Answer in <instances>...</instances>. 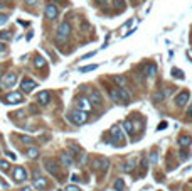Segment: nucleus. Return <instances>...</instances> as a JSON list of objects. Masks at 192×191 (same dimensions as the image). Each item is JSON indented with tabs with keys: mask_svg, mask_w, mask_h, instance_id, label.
<instances>
[{
	"mask_svg": "<svg viewBox=\"0 0 192 191\" xmlns=\"http://www.w3.org/2000/svg\"><path fill=\"white\" fill-rule=\"evenodd\" d=\"M88 100L91 102V105H93V107H99V105L103 103V96H101V93L96 92V90H93V92H91V95L88 96Z\"/></svg>",
	"mask_w": 192,
	"mask_h": 191,
	"instance_id": "6e6552de",
	"label": "nucleus"
},
{
	"mask_svg": "<svg viewBox=\"0 0 192 191\" xmlns=\"http://www.w3.org/2000/svg\"><path fill=\"white\" fill-rule=\"evenodd\" d=\"M44 168H46L47 173L52 174L54 178H58V179H62V178H61V169H59V164H56L52 159H46V161H44Z\"/></svg>",
	"mask_w": 192,
	"mask_h": 191,
	"instance_id": "7ed1b4c3",
	"label": "nucleus"
},
{
	"mask_svg": "<svg viewBox=\"0 0 192 191\" xmlns=\"http://www.w3.org/2000/svg\"><path fill=\"white\" fill-rule=\"evenodd\" d=\"M157 159H159V154H157V151H153L152 154H150V164H155Z\"/></svg>",
	"mask_w": 192,
	"mask_h": 191,
	"instance_id": "c85d7f7f",
	"label": "nucleus"
},
{
	"mask_svg": "<svg viewBox=\"0 0 192 191\" xmlns=\"http://www.w3.org/2000/svg\"><path fill=\"white\" fill-rule=\"evenodd\" d=\"M2 51H5V44H4V42H0V52H2Z\"/></svg>",
	"mask_w": 192,
	"mask_h": 191,
	"instance_id": "58836bf2",
	"label": "nucleus"
},
{
	"mask_svg": "<svg viewBox=\"0 0 192 191\" xmlns=\"http://www.w3.org/2000/svg\"><path fill=\"white\" fill-rule=\"evenodd\" d=\"M145 73H147V76H148V78H153V76H155V73H157V66H155V64H148Z\"/></svg>",
	"mask_w": 192,
	"mask_h": 191,
	"instance_id": "412c9836",
	"label": "nucleus"
},
{
	"mask_svg": "<svg viewBox=\"0 0 192 191\" xmlns=\"http://www.w3.org/2000/svg\"><path fill=\"white\" fill-rule=\"evenodd\" d=\"M165 127H167V122H162V124L159 125V129H160V130H162V129H165Z\"/></svg>",
	"mask_w": 192,
	"mask_h": 191,
	"instance_id": "e433bc0d",
	"label": "nucleus"
},
{
	"mask_svg": "<svg viewBox=\"0 0 192 191\" xmlns=\"http://www.w3.org/2000/svg\"><path fill=\"white\" fill-rule=\"evenodd\" d=\"M20 142L26 144V146H30L34 144V137H29V135H20Z\"/></svg>",
	"mask_w": 192,
	"mask_h": 191,
	"instance_id": "393cba45",
	"label": "nucleus"
},
{
	"mask_svg": "<svg viewBox=\"0 0 192 191\" xmlns=\"http://www.w3.org/2000/svg\"><path fill=\"white\" fill-rule=\"evenodd\" d=\"M131 2H137V0H131Z\"/></svg>",
	"mask_w": 192,
	"mask_h": 191,
	"instance_id": "a18cd8bd",
	"label": "nucleus"
},
{
	"mask_svg": "<svg viewBox=\"0 0 192 191\" xmlns=\"http://www.w3.org/2000/svg\"><path fill=\"white\" fill-rule=\"evenodd\" d=\"M0 73H2V68H0Z\"/></svg>",
	"mask_w": 192,
	"mask_h": 191,
	"instance_id": "c03bdc74",
	"label": "nucleus"
},
{
	"mask_svg": "<svg viewBox=\"0 0 192 191\" xmlns=\"http://www.w3.org/2000/svg\"><path fill=\"white\" fill-rule=\"evenodd\" d=\"M15 85H17V74L15 73H7L4 78H2L0 86H2V88H14Z\"/></svg>",
	"mask_w": 192,
	"mask_h": 191,
	"instance_id": "423d86ee",
	"label": "nucleus"
},
{
	"mask_svg": "<svg viewBox=\"0 0 192 191\" xmlns=\"http://www.w3.org/2000/svg\"><path fill=\"white\" fill-rule=\"evenodd\" d=\"M189 98H190V95H189V92H180L177 96H175V105L177 107H185L187 105V102H189Z\"/></svg>",
	"mask_w": 192,
	"mask_h": 191,
	"instance_id": "0eeeda50",
	"label": "nucleus"
},
{
	"mask_svg": "<svg viewBox=\"0 0 192 191\" xmlns=\"http://www.w3.org/2000/svg\"><path fill=\"white\" fill-rule=\"evenodd\" d=\"M59 191H61V189H59Z\"/></svg>",
	"mask_w": 192,
	"mask_h": 191,
	"instance_id": "49530a36",
	"label": "nucleus"
},
{
	"mask_svg": "<svg viewBox=\"0 0 192 191\" xmlns=\"http://www.w3.org/2000/svg\"><path fill=\"white\" fill-rule=\"evenodd\" d=\"M121 169H123L125 173H131V171L135 169V162H133V161H130V162H125V164L121 166Z\"/></svg>",
	"mask_w": 192,
	"mask_h": 191,
	"instance_id": "4be33fe9",
	"label": "nucleus"
},
{
	"mask_svg": "<svg viewBox=\"0 0 192 191\" xmlns=\"http://www.w3.org/2000/svg\"><path fill=\"white\" fill-rule=\"evenodd\" d=\"M71 179H73V181H76V183H78V181H79V176H78V174H73V176H71Z\"/></svg>",
	"mask_w": 192,
	"mask_h": 191,
	"instance_id": "c9c22d12",
	"label": "nucleus"
},
{
	"mask_svg": "<svg viewBox=\"0 0 192 191\" xmlns=\"http://www.w3.org/2000/svg\"><path fill=\"white\" fill-rule=\"evenodd\" d=\"M187 118H192V105L189 107V110H187Z\"/></svg>",
	"mask_w": 192,
	"mask_h": 191,
	"instance_id": "f704fd0d",
	"label": "nucleus"
},
{
	"mask_svg": "<svg viewBox=\"0 0 192 191\" xmlns=\"http://www.w3.org/2000/svg\"><path fill=\"white\" fill-rule=\"evenodd\" d=\"M46 64H47V61L42 58V56H36V58H34V66L36 68H44Z\"/></svg>",
	"mask_w": 192,
	"mask_h": 191,
	"instance_id": "a211bd4d",
	"label": "nucleus"
},
{
	"mask_svg": "<svg viewBox=\"0 0 192 191\" xmlns=\"http://www.w3.org/2000/svg\"><path fill=\"white\" fill-rule=\"evenodd\" d=\"M49 102H51V93L49 92H40L37 95V103L39 105H47Z\"/></svg>",
	"mask_w": 192,
	"mask_h": 191,
	"instance_id": "2eb2a0df",
	"label": "nucleus"
},
{
	"mask_svg": "<svg viewBox=\"0 0 192 191\" xmlns=\"http://www.w3.org/2000/svg\"><path fill=\"white\" fill-rule=\"evenodd\" d=\"M37 86V83L34 80H29V78H26V80H22L20 81V88L24 90L26 93H29V92H32L34 88Z\"/></svg>",
	"mask_w": 192,
	"mask_h": 191,
	"instance_id": "f8f14e48",
	"label": "nucleus"
},
{
	"mask_svg": "<svg viewBox=\"0 0 192 191\" xmlns=\"http://www.w3.org/2000/svg\"><path fill=\"white\" fill-rule=\"evenodd\" d=\"M12 37V32L7 31V32H0V39H10Z\"/></svg>",
	"mask_w": 192,
	"mask_h": 191,
	"instance_id": "7c9ffc66",
	"label": "nucleus"
},
{
	"mask_svg": "<svg viewBox=\"0 0 192 191\" xmlns=\"http://www.w3.org/2000/svg\"><path fill=\"white\" fill-rule=\"evenodd\" d=\"M111 134L115 135V139H123V134H121L120 127H116V125H113L111 127Z\"/></svg>",
	"mask_w": 192,
	"mask_h": 191,
	"instance_id": "b1692460",
	"label": "nucleus"
},
{
	"mask_svg": "<svg viewBox=\"0 0 192 191\" xmlns=\"http://www.w3.org/2000/svg\"><path fill=\"white\" fill-rule=\"evenodd\" d=\"M9 168H10V164L7 161H0V169L2 171H9Z\"/></svg>",
	"mask_w": 192,
	"mask_h": 191,
	"instance_id": "c756f323",
	"label": "nucleus"
},
{
	"mask_svg": "<svg viewBox=\"0 0 192 191\" xmlns=\"http://www.w3.org/2000/svg\"><path fill=\"white\" fill-rule=\"evenodd\" d=\"M190 142H192V139L189 135H182L180 139H179V146L180 147H189L190 146Z\"/></svg>",
	"mask_w": 192,
	"mask_h": 191,
	"instance_id": "6ab92c4d",
	"label": "nucleus"
},
{
	"mask_svg": "<svg viewBox=\"0 0 192 191\" xmlns=\"http://www.w3.org/2000/svg\"><path fill=\"white\" fill-rule=\"evenodd\" d=\"M123 189H125V181L121 178H118L115 181V191H123Z\"/></svg>",
	"mask_w": 192,
	"mask_h": 191,
	"instance_id": "5701e85b",
	"label": "nucleus"
},
{
	"mask_svg": "<svg viewBox=\"0 0 192 191\" xmlns=\"http://www.w3.org/2000/svg\"><path fill=\"white\" fill-rule=\"evenodd\" d=\"M32 188L34 189H46L47 188V179L46 178H39L37 176L36 179H34V183H32Z\"/></svg>",
	"mask_w": 192,
	"mask_h": 191,
	"instance_id": "4468645a",
	"label": "nucleus"
},
{
	"mask_svg": "<svg viewBox=\"0 0 192 191\" xmlns=\"http://www.w3.org/2000/svg\"><path fill=\"white\" fill-rule=\"evenodd\" d=\"M163 98H165V96H163V92H157L155 95H153V102H155V103L162 102Z\"/></svg>",
	"mask_w": 192,
	"mask_h": 191,
	"instance_id": "bb28decb",
	"label": "nucleus"
},
{
	"mask_svg": "<svg viewBox=\"0 0 192 191\" xmlns=\"http://www.w3.org/2000/svg\"><path fill=\"white\" fill-rule=\"evenodd\" d=\"M26 2H27V4H29V5H34V4H37V0H26Z\"/></svg>",
	"mask_w": 192,
	"mask_h": 191,
	"instance_id": "4c0bfd02",
	"label": "nucleus"
},
{
	"mask_svg": "<svg viewBox=\"0 0 192 191\" xmlns=\"http://www.w3.org/2000/svg\"><path fill=\"white\" fill-rule=\"evenodd\" d=\"M94 164H96V166H94L96 169H99V171L106 173V169H108V161H106V159H98Z\"/></svg>",
	"mask_w": 192,
	"mask_h": 191,
	"instance_id": "f3484780",
	"label": "nucleus"
},
{
	"mask_svg": "<svg viewBox=\"0 0 192 191\" xmlns=\"http://www.w3.org/2000/svg\"><path fill=\"white\" fill-rule=\"evenodd\" d=\"M98 2H99L101 5H106V0H98Z\"/></svg>",
	"mask_w": 192,
	"mask_h": 191,
	"instance_id": "a19ab883",
	"label": "nucleus"
},
{
	"mask_svg": "<svg viewBox=\"0 0 192 191\" xmlns=\"http://www.w3.org/2000/svg\"><path fill=\"white\" fill-rule=\"evenodd\" d=\"M26 156L29 159H37V157H39V149H37V147H27Z\"/></svg>",
	"mask_w": 192,
	"mask_h": 191,
	"instance_id": "dca6fc26",
	"label": "nucleus"
},
{
	"mask_svg": "<svg viewBox=\"0 0 192 191\" xmlns=\"http://www.w3.org/2000/svg\"><path fill=\"white\" fill-rule=\"evenodd\" d=\"M0 9H4V4H2V2H0Z\"/></svg>",
	"mask_w": 192,
	"mask_h": 191,
	"instance_id": "37998d69",
	"label": "nucleus"
},
{
	"mask_svg": "<svg viewBox=\"0 0 192 191\" xmlns=\"http://www.w3.org/2000/svg\"><path fill=\"white\" fill-rule=\"evenodd\" d=\"M59 15V9L56 7L54 4H49V5H46V17L49 19V20H54L56 17Z\"/></svg>",
	"mask_w": 192,
	"mask_h": 191,
	"instance_id": "1a4fd4ad",
	"label": "nucleus"
},
{
	"mask_svg": "<svg viewBox=\"0 0 192 191\" xmlns=\"http://www.w3.org/2000/svg\"><path fill=\"white\" fill-rule=\"evenodd\" d=\"M96 64H89V66H83V68H79V71L81 73H88V71H93V70H96Z\"/></svg>",
	"mask_w": 192,
	"mask_h": 191,
	"instance_id": "a878e982",
	"label": "nucleus"
},
{
	"mask_svg": "<svg viewBox=\"0 0 192 191\" xmlns=\"http://www.w3.org/2000/svg\"><path fill=\"white\" fill-rule=\"evenodd\" d=\"M110 93H111V98L115 100V102H128V100H130V92H128L127 88H123V86L111 88Z\"/></svg>",
	"mask_w": 192,
	"mask_h": 191,
	"instance_id": "f257e3e1",
	"label": "nucleus"
},
{
	"mask_svg": "<svg viewBox=\"0 0 192 191\" xmlns=\"http://www.w3.org/2000/svg\"><path fill=\"white\" fill-rule=\"evenodd\" d=\"M115 81L118 83V86H123L125 85V78L123 76H115Z\"/></svg>",
	"mask_w": 192,
	"mask_h": 191,
	"instance_id": "2f4dec72",
	"label": "nucleus"
},
{
	"mask_svg": "<svg viewBox=\"0 0 192 191\" xmlns=\"http://www.w3.org/2000/svg\"><path fill=\"white\" fill-rule=\"evenodd\" d=\"M172 76H175V78H184V73H182V71H179L177 68H174V70H172Z\"/></svg>",
	"mask_w": 192,
	"mask_h": 191,
	"instance_id": "cd10ccee",
	"label": "nucleus"
},
{
	"mask_svg": "<svg viewBox=\"0 0 192 191\" xmlns=\"http://www.w3.org/2000/svg\"><path fill=\"white\" fill-rule=\"evenodd\" d=\"M86 118H88L86 112H81V110H73L68 114V120L74 125H83L86 122Z\"/></svg>",
	"mask_w": 192,
	"mask_h": 191,
	"instance_id": "f03ea898",
	"label": "nucleus"
},
{
	"mask_svg": "<svg viewBox=\"0 0 192 191\" xmlns=\"http://www.w3.org/2000/svg\"><path fill=\"white\" fill-rule=\"evenodd\" d=\"M22 93L20 92H12V93H9L7 95V98H5V102L7 103H10V105H15V103H20L22 102Z\"/></svg>",
	"mask_w": 192,
	"mask_h": 191,
	"instance_id": "9b49d317",
	"label": "nucleus"
},
{
	"mask_svg": "<svg viewBox=\"0 0 192 191\" xmlns=\"http://www.w3.org/2000/svg\"><path fill=\"white\" fill-rule=\"evenodd\" d=\"M61 164L64 166V168H69V166H73V164H74L73 156L69 154L68 151H62V152H61Z\"/></svg>",
	"mask_w": 192,
	"mask_h": 191,
	"instance_id": "ddd939ff",
	"label": "nucleus"
},
{
	"mask_svg": "<svg viewBox=\"0 0 192 191\" xmlns=\"http://www.w3.org/2000/svg\"><path fill=\"white\" fill-rule=\"evenodd\" d=\"M9 20V15H5V14H0V26H4L5 22Z\"/></svg>",
	"mask_w": 192,
	"mask_h": 191,
	"instance_id": "473e14b6",
	"label": "nucleus"
},
{
	"mask_svg": "<svg viewBox=\"0 0 192 191\" xmlns=\"http://www.w3.org/2000/svg\"><path fill=\"white\" fill-rule=\"evenodd\" d=\"M14 178L17 183H20V181H26L27 179V171L26 168H20V166H17V168L14 169Z\"/></svg>",
	"mask_w": 192,
	"mask_h": 191,
	"instance_id": "9d476101",
	"label": "nucleus"
},
{
	"mask_svg": "<svg viewBox=\"0 0 192 191\" xmlns=\"http://www.w3.org/2000/svg\"><path fill=\"white\" fill-rule=\"evenodd\" d=\"M74 105H76L78 110H81V112L93 110V105H91V102L88 100V96H78V98L74 100Z\"/></svg>",
	"mask_w": 192,
	"mask_h": 191,
	"instance_id": "39448f33",
	"label": "nucleus"
},
{
	"mask_svg": "<svg viewBox=\"0 0 192 191\" xmlns=\"http://www.w3.org/2000/svg\"><path fill=\"white\" fill-rule=\"evenodd\" d=\"M66 191H81L78 186H74V184H69L68 188H66Z\"/></svg>",
	"mask_w": 192,
	"mask_h": 191,
	"instance_id": "72a5a7b5",
	"label": "nucleus"
},
{
	"mask_svg": "<svg viewBox=\"0 0 192 191\" xmlns=\"http://www.w3.org/2000/svg\"><path fill=\"white\" fill-rule=\"evenodd\" d=\"M22 191H32V188H29V186H26V188H22Z\"/></svg>",
	"mask_w": 192,
	"mask_h": 191,
	"instance_id": "ea45409f",
	"label": "nucleus"
},
{
	"mask_svg": "<svg viewBox=\"0 0 192 191\" xmlns=\"http://www.w3.org/2000/svg\"><path fill=\"white\" fill-rule=\"evenodd\" d=\"M123 129H125V132H127V134H130V135L135 132V129H133V124H131L130 120L123 122Z\"/></svg>",
	"mask_w": 192,
	"mask_h": 191,
	"instance_id": "aec40b11",
	"label": "nucleus"
},
{
	"mask_svg": "<svg viewBox=\"0 0 192 191\" xmlns=\"http://www.w3.org/2000/svg\"><path fill=\"white\" fill-rule=\"evenodd\" d=\"M73 29H71V24L69 22H61V26L58 27V39L61 41H68L69 36H71Z\"/></svg>",
	"mask_w": 192,
	"mask_h": 191,
	"instance_id": "20e7f679",
	"label": "nucleus"
},
{
	"mask_svg": "<svg viewBox=\"0 0 192 191\" xmlns=\"http://www.w3.org/2000/svg\"><path fill=\"white\" fill-rule=\"evenodd\" d=\"M49 2H61V0H49Z\"/></svg>",
	"mask_w": 192,
	"mask_h": 191,
	"instance_id": "79ce46f5",
	"label": "nucleus"
}]
</instances>
